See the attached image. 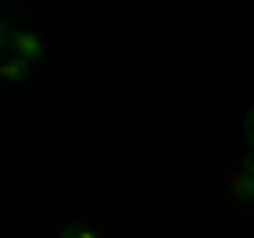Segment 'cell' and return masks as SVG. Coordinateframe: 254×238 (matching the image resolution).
<instances>
[{
    "mask_svg": "<svg viewBox=\"0 0 254 238\" xmlns=\"http://www.w3.org/2000/svg\"><path fill=\"white\" fill-rule=\"evenodd\" d=\"M4 34H0V43H4V55H21V60H30V64H38L47 55V43L34 34V30H21V26H13L9 17H4Z\"/></svg>",
    "mask_w": 254,
    "mask_h": 238,
    "instance_id": "1",
    "label": "cell"
},
{
    "mask_svg": "<svg viewBox=\"0 0 254 238\" xmlns=\"http://www.w3.org/2000/svg\"><path fill=\"white\" fill-rule=\"evenodd\" d=\"M30 73H34V64H30V60H21V55H4V64H0V77H4L9 85L30 81Z\"/></svg>",
    "mask_w": 254,
    "mask_h": 238,
    "instance_id": "3",
    "label": "cell"
},
{
    "mask_svg": "<svg viewBox=\"0 0 254 238\" xmlns=\"http://www.w3.org/2000/svg\"><path fill=\"white\" fill-rule=\"evenodd\" d=\"M246 140H250V153H254V107L246 111Z\"/></svg>",
    "mask_w": 254,
    "mask_h": 238,
    "instance_id": "5",
    "label": "cell"
},
{
    "mask_svg": "<svg viewBox=\"0 0 254 238\" xmlns=\"http://www.w3.org/2000/svg\"><path fill=\"white\" fill-rule=\"evenodd\" d=\"M60 238H102V234H98V230H89V226H64Z\"/></svg>",
    "mask_w": 254,
    "mask_h": 238,
    "instance_id": "4",
    "label": "cell"
},
{
    "mask_svg": "<svg viewBox=\"0 0 254 238\" xmlns=\"http://www.w3.org/2000/svg\"><path fill=\"white\" fill-rule=\"evenodd\" d=\"M225 183H229V192H233V200L254 204V153H246V157H242V166L225 174Z\"/></svg>",
    "mask_w": 254,
    "mask_h": 238,
    "instance_id": "2",
    "label": "cell"
}]
</instances>
